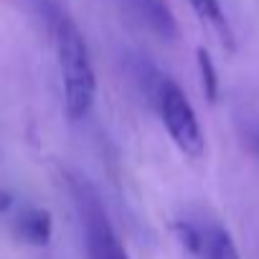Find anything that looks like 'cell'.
<instances>
[{
    "label": "cell",
    "mask_w": 259,
    "mask_h": 259,
    "mask_svg": "<svg viewBox=\"0 0 259 259\" xmlns=\"http://www.w3.org/2000/svg\"><path fill=\"white\" fill-rule=\"evenodd\" d=\"M56 56L64 81L66 114L69 119H84L97 99V76L89 46L69 18H61L56 26Z\"/></svg>",
    "instance_id": "1"
},
{
    "label": "cell",
    "mask_w": 259,
    "mask_h": 259,
    "mask_svg": "<svg viewBox=\"0 0 259 259\" xmlns=\"http://www.w3.org/2000/svg\"><path fill=\"white\" fill-rule=\"evenodd\" d=\"M158 109H160V117H163V124L168 130V135L173 140V145L191 160H198L206 150V143H203V133H201V124H198V117L186 97V92L170 81L168 76H163L158 81Z\"/></svg>",
    "instance_id": "2"
},
{
    "label": "cell",
    "mask_w": 259,
    "mask_h": 259,
    "mask_svg": "<svg viewBox=\"0 0 259 259\" xmlns=\"http://www.w3.org/2000/svg\"><path fill=\"white\" fill-rule=\"evenodd\" d=\"M76 203L81 213V226H84V246H87V259H130L122 241L117 239L104 208L99 206L97 196L76 186Z\"/></svg>",
    "instance_id": "3"
},
{
    "label": "cell",
    "mask_w": 259,
    "mask_h": 259,
    "mask_svg": "<svg viewBox=\"0 0 259 259\" xmlns=\"http://www.w3.org/2000/svg\"><path fill=\"white\" fill-rule=\"evenodd\" d=\"M51 213L41 206H21L13 219V231L31 246H46L51 239Z\"/></svg>",
    "instance_id": "4"
},
{
    "label": "cell",
    "mask_w": 259,
    "mask_h": 259,
    "mask_svg": "<svg viewBox=\"0 0 259 259\" xmlns=\"http://www.w3.org/2000/svg\"><path fill=\"white\" fill-rule=\"evenodd\" d=\"M198 254H201V259H239L234 239L221 226H211L203 231V241H201Z\"/></svg>",
    "instance_id": "5"
},
{
    "label": "cell",
    "mask_w": 259,
    "mask_h": 259,
    "mask_svg": "<svg viewBox=\"0 0 259 259\" xmlns=\"http://www.w3.org/2000/svg\"><path fill=\"white\" fill-rule=\"evenodd\" d=\"M191 3V8L221 36V41L229 46V49H234V33H231V28H229V21H226V16H224V11H221V6H219V0H188Z\"/></svg>",
    "instance_id": "6"
},
{
    "label": "cell",
    "mask_w": 259,
    "mask_h": 259,
    "mask_svg": "<svg viewBox=\"0 0 259 259\" xmlns=\"http://www.w3.org/2000/svg\"><path fill=\"white\" fill-rule=\"evenodd\" d=\"M196 61H198V74H201V89H203L206 99L213 104L219 99V74H216L213 59L203 46H198L196 49Z\"/></svg>",
    "instance_id": "7"
},
{
    "label": "cell",
    "mask_w": 259,
    "mask_h": 259,
    "mask_svg": "<svg viewBox=\"0 0 259 259\" xmlns=\"http://www.w3.org/2000/svg\"><path fill=\"white\" fill-rule=\"evenodd\" d=\"M256 140H259V138H256Z\"/></svg>",
    "instance_id": "8"
}]
</instances>
